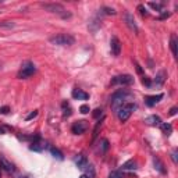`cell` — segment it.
Returning <instances> with one entry per match:
<instances>
[{
    "label": "cell",
    "instance_id": "1",
    "mask_svg": "<svg viewBox=\"0 0 178 178\" xmlns=\"http://www.w3.org/2000/svg\"><path fill=\"white\" fill-rule=\"evenodd\" d=\"M49 42L56 46H71L75 43V38L70 33H57L54 36H50Z\"/></svg>",
    "mask_w": 178,
    "mask_h": 178
},
{
    "label": "cell",
    "instance_id": "2",
    "mask_svg": "<svg viewBox=\"0 0 178 178\" xmlns=\"http://www.w3.org/2000/svg\"><path fill=\"white\" fill-rule=\"evenodd\" d=\"M135 110H136V104H135V103H125V104H122L121 107L117 110V116H118V120H120L121 122H125Z\"/></svg>",
    "mask_w": 178,
    "mask_h": 178
},
{
    "label": "cell",
    "instance_id": "3",
    "mask_svg": "<svg viewBox=\"0 0 178 178\" xmlns=\"http://www.w3.org/2000/svg\"><path fill=\"white\" fill-rule=\"evenodd\" d=\"M42 8H44L46 11H50V13H56V14H60L63 18H68L71 14L67 13L66 8L63 7L61 4H58V3H42Z\"/></svg>",
    "mask_w": 178,
    "mask_h": 178
},
{
    "label": "cell",
    "instance_id": "4",
    "mask_svg": "<svg viewBox=\"0 0 178 178\" xmlns=\"http://www.w3.org/2000/svg\"><path fill=\"white\" fill-rule=\"evenodd\" d=\"M35 71H36L35 64H33L32 61H25V63L21 66V68H19L18 74H17V78H19V79L29 78V77H32V75L35 74Z\"/></svg>",
    "mask_w": 178,
    "mask_h": 178
},
{
    "label": "cell",
    "instance_id": "5",
    "mask_svg": "<svg viewBox=\"0 0 178 178\" xmlns=\"http://www.w3.org/2000/svg\"><path fill=\"white\" fill-rule=\"evenodd\" d=\"M134 83V77L129 74H122V75H117L111 79V85H124V86H128V85H132Z\"/></svg>",
    "mask_w": 178,
    "mask_h": 178
},
{
    "label": "cell",
    "instance_id": "6",
    "mask_svg": "<svg viewBox=\"0 0 178 178\" xmlns=\"http://www.w3.org/2000/svg\"><path fill=\"white\" fill-rule=\"evenodd\" d=\"M88 129V122L85 120H79V121H75L71 127V132L75 134V135H81L85 131Z\"/></svg>",
    "mask_w": 178,
    "mask_h": 178
},
{
    "label": "cell",
    "instance_id": "7",
    "mask_svg": "<svg viewBox=\"0 0 178 178\" xmlns=\"http://www.w3.org/2000/svg\"><path fill=\"white\" fill-rule=\"evenodd\" d=\"M0 168L4 170V171H7L8 174H11V172L15 171V167H14V164L11 163L10 160H7V159H6L3 155H0Z\"/></svg>",
    "mask_w": 178,
    "mask_h": 178
},
{
    "label": "cell",
    "instance_id": "8",
    "mask_svg": "<svg viewBox=\"0 0 178 178\" xmlns=\"http://www.w3.org/2000/svg\"><path fill=\"white\" fill-rule=\"evenodd\" d=\"M110 49H111V54L113 56H120V53H121V42H120V39L117 38V36H113L110 40Z\"/></svg>",
    "mask_w": 178,
    "mask_h": 178
},
{
    "label": "cell",
    "instance_id": "9",
    "mask_svg": "<svg viewBox=\"0 0 178 178\" xmlns=\"http://www.w3.org/2000/svg\"><path fill=\"white\" fill-rule=\"evenodd\" d=\"M164 95L163 93H159V95H152V96H146L145 97V104L147 107H153L156 103H159L161 99H163Z\"/></svg>",
    "mask_w": 178,
    "mask_h": 178
},
{
    "label": "cell",
    "instance_id": "10",
    "mask_svg": "<svg viewBox=\"0 0 178 178\" xmlns=\"http://www.w3.org/2000/svg\"><path fill=\"white\" fill-rule=\"evenodd\" d=\"M145 122H146L147 125H152V127H160L161 118L159 116H156V114H153V116L146 117V118H145Z\"/></svg>",
    "mask_w": 178,
    "mask_h": 178
},
{
    "label": "cell",
    "instance_id": "11",
    "mask_svg": "<svg viewBox=\"0 0 178 178\" xmlns=\"http://www.w3.org/2000/svg\"><path fill=\"white\" fill-rule=\"evenodd\" d=\"M124 19H125V22H127V25L134 31V32H135V33L138 32V27H136V24H135V19H134V15H132V14L125 13Z\"/></svg>",
    "mask_w": 178,
    "mask_h": 178
},
{
    "label": "cell",
    "instance_id": "12",
    "mask_svg": "<svg viewBox=\"0 0 178 178\" xmlns=\"http://www.w3.org/2000/svg\"><path fill=\"white\" fill-rule=\"evenodd\" d=\"M74 161L79 170H83L86 166H88V159H86V156H83V155H78L77 157L74 159Z\"/></svg>",
    "mask_w": 178,
    "mask_h": 178
},
{
    "label": "cell",
    "instance_id": "13",
    "mask_svg": "<svg viewBox=\"0 0 178 178\" xmlns=\"http://www.w3.org/2000/svg\"><path fill=\"white\" fill-rule=\"evenodd\" d=\"M71 96L77 100H86L89 97V95L86 93V92H83L82 89H74V91L71 92Z\"/></svg>",
    "mask_w": 178,
    "mask_h": 178
},
{
    "label": "cell",
    "instance_id": "14",
    "mask_svg": "<svg viewBox=\"0 0 178 178\" xmlns=\"http://www.w3.org/2000/svg\"><path fill=\"white\" fill-rule=\"evenodd\" d=\"M166 78H167V72L164 71V70L159 71V72H157V75H156V78H155V85L161 86V85L164 83V81H166Z\"/></svg>",
    "mask_w": 178,
    "mask_h": 178
},
{
    "label": "cell",
    "instance_id": "15",
    "mask_svg": "<svg viewBox=\"0 0 178 178\" xmlns=\"http://www.w3.org/2000/svg\"><path fill=\"white\" fill-rule=\"evenodd\" d=\"M153 164H155V168L159 172H161V174H166V168H164V164L161 163V160L157 157V156H153Z\"/></svg>",
    "mask_w": 178,
    "mask_h": 178
},
{
    "label": "cell",
    "instance_id": "16",
    "mask_svg": "<svg viewBox=\"0 0 178 178\" xmlns=\"http://www.w3.org/2000/svg\"><path fill=\"white\" fill-rule=\"evenodd\" d=\"M29 149L33 150V152H42V150L44 149V143L40 141V139H39V141H35V142H32V143H31Z\"/></svg>",
    "mask_w": 178,
    "mask_h": 178
},
{
    "label": "cell",
    "instance_id": "17",
    "mask_svg": "<svg viewBox=\"0 0 178 178\" xmlns=\"http://www.w3.org/2000/svg\"><path fill=\"white\" fill-rule=\"evenodd\" d=\"M136 168H138V163H136L134 159L125 161V163L121 166V170H136Z\"/></svg>",
    "mask_w": 178,
    "mask_h": 178
},
{
    "label": "cell",
    "instance_id": "18",
    "mask_svg": "<svg viewBox=\"0 0 178 178\" xmlns=\"http://www.w3.org/2000/svg\"><path fill=\"white\" fill-rule=\"evenodd\" d=\"M49 150H50V155H52L54 159H57V160H63V159H64V155L61 153V150H58V149H57V147L50 146V147H49Z\"/></svg>",
    "mask_w": 178,
    "mask_h": 178
},
{
    "label": "cell",
    "instance_id": "19",
    "mask_svg": "<svg viewBox=\"0 0 178 178\" xmlns=\"http://www.w3.org/2000/svg\"><path fill=\"white\" fill-rule=\"evenodd\" d=\"M170 47H171V52H172V56L174 57H177V36L172 33L171 38H170Z\"/></svg>",
    "mask_w": 178,
    "mask_h": 178
},
{
    "label": "cell",
    "instance_id": "20",
    "mask_svg": "<svg viewBox=\"0 0 178 178\" xmlns=\"http://www.w3.org/2000/svg\"><path fill=\"white\" fill-rule=\"evenodd\" d=\"M83 170H85V175L88 178H95V174H96V172H95V167L92 166V164L88 163V166H86Z\"/></svg>",
    "mask_w": 178,
    "mask_h": 178
},
{
    "label": "cell",
    "instance_id": "21",
    "mask_svg": "<svg viewBox=\"0 0 178 178\" xmlns=\"http://www.w3.org/2000/svg\"><path fill=\"white\" fill-rule=\"evenodd\" d=\"M104 118H102L100 121H97L96 122V125H95V128H93V134H92V142L95 141V139L97 138V135H99V131H100V128H102V121Z\"/></svg>",
    "mask_w": 178,
    "mask_h": 178
},
{
    "label": "cell",
    "instance_id": "22",
    "mask_svg": "<svg viewBox=\"0 0 178 178\" xmlns=\"http://www.w3.org/2000/svg\"><path fill=\"white\" fill-rule=\"evenodd\" d=\"M160 127H161V131H163L166 135H170V134L172 132V125L170 124V122H161Z\"/></svg>",
    "mask_w": 178,
    "mask_h": 178
},
{
    "label": "cell",
    "instance_id": "23",
    "mask_svg": "<svg viewBox=\"0 0 178 178\" xmlns=\"http://www.w3.org/2000/svg\"><path fill=\"white\" fill-rule=\"evenodd\" d=\"M149 7H152L153 10L159 11V13H163V3H153V2H149L147 3Z\"/></svg>",
    "mask_w": 178,
    "mask_h": 178
},
{
    "label": "cell",
    "instance_id": "24",
    "mask_svg": "<svg viewBox=\"0 0 178 178\" xmlns=\"http://www.w3.org/2000/svg\"><path fill=\"white\" fill-rule=\"evenodd\" d=\"M61 107H63V116H64V117H70V116H71V107H70L68 103H67V102H63Z\"/></svg>",
    "mask_w": 178,
    "mask_h": 178
},
{
    "label": "cell",
    "instance_id": "25",
    "mask_svg": "<svg viewBox=\"0 0 178 178\" xmlns=\"http://www.w3.org/2000/svg\"><path fill=\"white\" fill-rule=\"evenodd\" d=\"M108 147H110V145H108V141L107 139H102V145H100V152L102 153H106L108 150Z\"/></svg>",
    "mask_w": 178,
    "mask_h": 178
},
{
    "label": "cell",
    "instance_id": "26",
    "mask_svg": "<svg viewBox=\"0 0 178 178\" xmlns=\"http://www.w3.org/2000/svg\"><path fill=\"white\" fill-rule=\"evenodd\" d=\"M14 22H11V21H3V22H0V28H13L14 27Z\"/></svg>",
    "mask_w": 178,
    "mask_h": 178
},
{
    "label": "cell",
    "instance_id": "27",
    "mask_svg": "<svg viewBox=\"0 0 178 178\" xmlns=\"http://www.w3.org/2000/svg\"><path fill=\"white\" fill-rule=\"evenodd\" d=\"M138 11L141 13V15H143V17H146V15H147V10L145 8V6H143V4H139V6H138Z\"/></svg>",
    "mask_w": 178,
    "mask_h": 178
},
{
    "label": "cell",
    "instance_id": "28",
    "mask_svg": "<svg viewBox=\"0 0 178 178\" xmlns=\"http://www.w3.org/2000/svg\"><path fill=\"white\" fill-rule=\"evenodd\" d=\"M103 10H104V13L106 14H108V15H116V10L114 8H111V7H103Z\"/></svg>",
    "mask_w": 178,
    "mask_h": 178
},
{
    "label": "cell",
    "instance_id": "29",
    "mask_svg": "<svg viewBox=\"0 0 178 178\" xmlns=\"http://www.w3.org/2000/svg\"><path fill=\"white\" fill-rule=\"evenodd\" d=\"M79 111H81L82 114H88L89 111H91V108H89V106H88V104H82V106L79 107Z\"/></svg>",
    "mask_w": 178,
    "mask_h": 178
},
{
    "label": "cell",
    "instance_id": "30",
    "mask_svg": "<svg viewBox=\"0 0 178 178\" xmlns=\"http://www.w3.org/2000/svg\"><path fill=\"white\" fill-rule=\"evenodd\" d=\"M38 116V110H33V111H31L29 114H28L27 117H25V120H27V121H29V120H32V118H35V117Z\"/></svg>",
    "mask_w": 178,
    "mask_h": 178
},
{
    "label": "cell",
    "instance_id": "31",
    "mask_svg": "<svg viewBox=\"0 0 178 178\" xmlns=\"http://www.w3.org/2000/svg\"><path fill=\"white\" fill-rule=\"evenodd\" d=\"M92 116H93L95 118H99V117L103 116V110H102V108H96V110L93 111V114H92Z\"/></svg>",
    "mask_w": 178,
    "mask_h": 178
},
{
    "label": "cell",
    "instance_id": "32",
    "mask_svg": "<svg viewBox=\"0 0 178 178\" xmlns=\"http://www.w3.org/2000/svg\"><path fill=\"white\" fill-rule=\"evenodd\" d=\"M142 83H143V85H146L147 88H150V86H152V82H150V79L147 77H142Z\"/></svg>",
    "mask_w": 178,
    "mask_h": 178
},
{
    "label": "cell",
    "instance_id": "33",
    "mask_svg": "<svg viewBox=\"0 0 178 178\" xmlns=\"http://www.w3.org/2000/svg\"><path fill=\"white\" fill-rule=\"evenodd\" d=\"M170 15H171V13H168V11H163V13H161V15L159 17V19H166V18H168Z\"/></svg>",
    "mask_w": 178,
    "mask_h": 178
},
{
    "label": "cell",
    "instance_id": "34",
    "mask_svg": "<svg viewBox=\"0 0 178 178\" xmlns=\"http://www.w3.org/2000/svg\"><path fill=\"white\" fill-rule=\"evenodd\" d=\"M8 111H10V107H8V106H3V107H0V113L2 114H7Z\"/></svg>",
    "mask_w": 178,
    "mask_h": 178
},
{
    "label": "cell",
    "instance_id": "35",
    "mask_svg": "<svg viewBox=\"0 0 178 178\" xmlns=\"http://www.w3.org/2000/svg\"><path fill=\"white\" fill-rule=\"evenodd\" d=\"M177 110H178V108L175 107V106H174V107H171V108H170V116H175V114H177Z\"/></svg>",
    "mask_w": 178,
    "mask_h": 178
},
{
    "label": "cell",
    "instance_id": "36",
    "mask_svg": "<svg viewBox=\"0 0 178 178\" xmlns=\"http://www.w3.org/2000/svg\"><path fill=\"white\" fill-rule=\"evenodd\" d=\"M171 157H172V161H174V163H177V149L171 153Z\"/></svg>",
    "mask_w": 178,
    "mask_h": 178
},
{
    "label": "cell",
    "instance_id": "37",
    "mask_svg": "<svg viewBox=\"0 0 178 178\" xmlns=\"http://www.w3.org/2000/svg\"><path fill=\"white\" fill-rule=\"evenodd\" d=\"M136 71H138L139 74H142V68H141V66H139L138 63H136Z\"/></svg>",
    "mask_w": 178,
    "mask_h": 178
},
{
    "label": "cell",
    "instance_id": "38",
    "mask_svg": "<svg viewBox=\"0 0 178 178\" xmlns=\"http://www.w3.org/2000/svg\"><path fill=\"white\" fill-rule=\"evenodd\" d=\"M0 134H4V128L0 127Z\"/></svg>",
    "mask_w": 178,
    "mask_h": 178
},
{
    "label": "cell",
    "instance_id": "39",
    "mask_svg": "<svg viewBox=\"0 0 178 178\" xmlns=\"http://www.w3.org/2000/svg\"><path fill=\"white\" fill-rule=\"evenodd\" d=\"M17 178H28V177H24V175H18Z\"/></svg>",
    "mask_w": 178,
    "mask_h": 178
},
{
    "label": "cell",
    "instance_id": "40",
    "mask_svg": "<svg viewBox=\"0 0 178 178\" xmlns=\"http://www.w3.org/2000/svg\"><path fill=\"white\" fill-rule=\"evenodd\" d=\"M79 178H88V177H86V175L85 174H82V175H81V177Z\"/></svg>",
    "mask_w": 178,
    "mask_h": 178
},
{
    "label": "cell",
    "instance_id": "41",
    "mask_svg": "<svg viewBox=\"0 0 178 178\" xmlns=\"http://www.w3.org/2000/svg\"><path fill=\"white\" fill-rule=\"evenodd\" d=\"M108 178H116V177H113V175H108Z\"/></svg>",
    "mask_w": 178,
    "mask_h": 178
},
{
    "label": "cell",
    "instance_id": "42",
    "mask_svg": "<svg viewBox=\"0 0 178 178\" xmlns=\"http://www.w3.org/2000/svg\"><path fill=\"white\" fill-rule=\"evenodd\" d=\"M0 178H2V174H0Z\"/></svg>",
    "mask_w": 178,
    "mask_h": 178
}]
</instances>
